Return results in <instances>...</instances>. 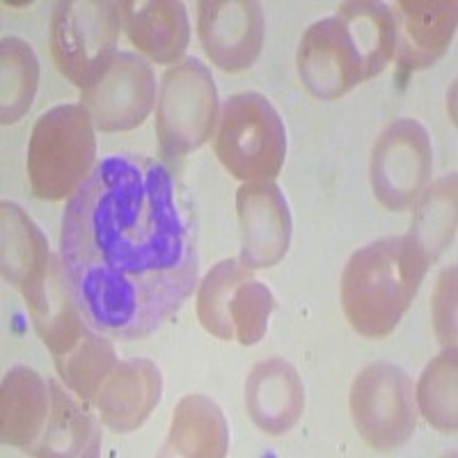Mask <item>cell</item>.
I'll use <instances>...</instances> for the list:
<instances>
[{
  "label": "cell",
  "mask_w": 458,
  "mask_h": 458,
  "mask_svg": "<svg viewBox=\"0 0 458 458\" xmlns=\"http://www.w3.org/2000/svg\"><path fill=\"white\" fill-rule=\"evenodd\" d=\"M60 259L88 326L145 339L198 286L193 208L161 161L108 154L64 207Z\"/></svg>",
  "instance_id": "cell-1"
},
{
  "label": "cell",
  "mask_w": 458,
  "mask_h": 458,
  "mask_svg": "<svg viewBox=\"0 0 458 458\" xmlns=\"http://www.w3.org/2000/svg\"><path fill=\"white\" fill-rule=\"evenodd\" d=\"M394 19L386 3H342L333 16L312 23L298 47L302 85L321 101H335L376 79L394 57Z\"/></svg>",
  "instance_id": "cell-2"
},
{
  "label": "cell",
  "mask_w": 458,
  "mask_h": 458,
  "mask_svg": "<svg viewBox=\"0 0 458 458\" xmlns=\"http://www.w3.org/2000/svg\"><path fill=\"white\" fill-rule=\"evenodd\" d=\"M428 266L408 234L358 248L344 266L339 284L351 328L369 339L387 337L415 301Z\"/></svg>",
  "instance_id": "cell-3"
},
{
  "label": "cell",
  "mask_w": 458,
  "mask_h": 458,
  "mask_svg": "<svg viewBox=\"0 0 458 458\" xmlns=\"http://www.w3.org/2000/svg\"><path fill=\"white\" fill-rule=\"evenodd\" d=\"M97 158V138L88 110L63 104L37 120L28 145V177L39 199H64L89 177Z\"/></svg>",
  "instance_id": "cell-4"
},
{
  "label": "cell",
  "mask_w": 458,
  "mask_h": 458,
  "mask_svg": "<svg viewBox=\"0 0 458 458\" xmlns=\"http://www.w3.org/2000/svg\"><path fill=\"white\" fill-rule=\"evenodd\" d=\"M214 149L232 177L245 183L271 182L284 165V122L264 94H234L220 113Z\"/></svg>",
  "instance_id": "cell-5"
},
{
  "label": "cell",
  "mask_w": 458,
  "mask_h": 458,
  "mask_svg": "<svg viewBox=\"0 0 458 458\" xmlns=\"http://www.w3.org/2000/svg\"><path fill=\"white\" fill-rule=\"evenodd\" d=\"M120 30V3H57L48 30V47L57 72L81 89L92 85L117 55Z\"/></svg>",
  "instance_id": "cell-6"
},
{
  "label": "cell",
  "mask_w": 458,
  "mask_h": 458,
  "mask_svg": "<svg viewBox=\"0 0 458 458\" xmlns=\"http://www.w3.org/2000/svg\"><path fill=\"white\" fill-rule=\"evenodd\" d=\"M218 120L216 81L198 57L163 73L157 104V138L165 157H183L211 138Z\"/></svg>",
  "instance_id": "cell-7"
},
{
  "label": "cell",
  "mask_w": 458,
  "mask_h": 458,
  "mask_svg": "<svg viewBox=\"0 0 458 458\" xmlns=\"http://www.w3.org/2000/svg\"><path fill=\"white\" fill-rule=\"evenodd\" d=\"M412 380L392 362H371L351 386V417L369 447L394 449L408 443L417 428Z\"/></svg>",
  "instance_id": "cell-8"
},
{
  "label": "cell",
  "mask_w": 458,
  "mask_h": 458,
  "mask_svg": "<svg viewBox=\"0 0 458 458\" xmlns=\"http://www.w3.org/2000/svg\"><path fill=\"white\" fill-rule=\"evenodd\" d=\"M433 147L428 131L412 117L394 120L371 149L374 195L390 211H406L431 182Z\"/></svg>",
  "instance_id": "cell-9"
},
{
  "label": "cell",
  "mask_w": 458,
  "mask_h": 458,
  "mask_svg": "<svg viewBox=\"0 0 458 458\" xmlns=\"http://www.w3.org/2000/svg\"><path fill=\"white\" fill-rule=\"evenodd\" d=\"M157 99V76L136 53H117L99 79L81 89V106L99 131L138 129Z\"/></svg>",
  "instance_id": "cell-10"
},
{
  "label": "cell",
  "mask_w": 458,
  "mask_h": 458,
  "mask_svg": "<svg viewBox=\"0 0 458 458\" xmlns=\"http://www.w3.org/2000/svg\"><path fill=\"white\" fill-rule=\"evenodd\" d=\"M198 35L208 60L223 72H245L264 44V12L255 0H202Z\"/></svg>",
  "instance_id": "cell-11"
},
{
  "label": "cell",
  "mask_w": 458,
  "mask_h": 458,
  "mask_svg": "<svg viewBox=\"0 0 458 458\" xmlns=\"http://www.w3.org/2000/svg\"><path fill=\"white\" fill-rule=\"evenodd\" d=\"M241 225V261L248 268L280 264L292 245V211L273 182L243 183L236 193Z\"/></svg>",
  "instance_id": "cell-12"
},
{
  "label": "cell",
  "mask_w": 458,
  "mask_h": 458,
  "mask_svg": "<svg viewBox=\"0 0 458 458\" xmlns=\"http://www.w3.org/2000/svg\"><path fill=\"white\" fill-rule=\"evenodd\" d=\"M394 19V57L401 72H420L447 53L456 32L454 0H399L390 7Z\"/></svg>",
  "instance_id": "cell-13"
},
{
  "label": "cell",
  "mask_w": 458,
  "mask_h": 458,
  "mask_svg": "<svg viewBox=\"0 0 458 458\" xmlns=\"http://www.w3.org/2000/svg\"><path fill=\"white\" fill-rule=\"evenodd\" d=\"M163 392V376L147 358H131L114 367L104 380L94 406L101 422L114 433H131L145 424L158 406Z\"/></svg>",
  "instance_id": "cell-14"
},
{
  "label": "cell",
  "mask_w": 458,
  "mask_h": 458,
  "mask_svg": "<svg viewBox=\"0 0 458 458\" xmlns=\"http://www.w3.org/2000/svg\"><path fill=\"white\" fill-rule=\"evenodd\" d=\"M21 293L26 298L32 326L47 344V349L53 355L73 349V344L79 342L88 323L81 312L79 301L73 296L60 255H53L47 273Z\"/></svg>",
  "instance_id": "cell-15"
},
{
  "label": "cell",
  "mask_w": 458,
  "mask_h": 458,
  "mask_svg": "<svg viewBox=\"0 0 458 458\" xmlns=\"http://www.w3.org/2000/svg\"><path fill=\"white\" fill-rule=\"evenodd\" d=\"M245 406L255 427L268 436L292 431L305 408L298 371L280 358L255 365L245 380Z\"/></svg>",
  "instance_id": "cell-16"
},
{
  "label": "cell",
  "mask_w": 458,
  "mask_h": 458,
  "mask_svg": "<svg viewBox=\"0 0 458 458\" xmlns=\"http://www.w3.org/2000/svg\"><path fill=\"white\" fill-rule=\"evenodd\" d=\"M51 412V383L30 367H14L0 390V440L30 452L42 437Z\"/></svg>",
  "instance_id": "cell-17"
},
{
  "label": "cell",
  "mask_w": 458,
  "mask_h": 458,
  "mask_svg": "<svg viewBox=\"0 0 458 458\" xmlns=\"http://www.w3.org/2000/svg\"><path fill=\"white\" fill-rule=\"evenodd\" d=\"M122 28L131 44L158 64H177L186 53L191 28L186 7L174 0L120 3Z\"/></svg>",
  "instance_id": "cell-18"
},
{
  "label": "cell",
  "mask_w": 458,
  "mask_h": 458,
  "mask_svg": "<svg viewBox=\"0 0 458 458\" xmlns=\"http://www.w3.org/2000/svg\"><path fill=\"white\" fill-rule=\"evenodd\" d=\"M48 383H51V412H48L42 437L37 440L30 454L76 458L97 456L101 449L99 422L94 420L88 406H81L55 380H48Z\"/></svg>",
  "instance_id": "cell-19"
},
{
  "label": "cell",
  "mask_w": 458,
  "mask_h": 458,
  "mask_svg": "<svg viewBox=\"0 0 458 458\" xmlns=\"http://www.w3.org/2000/svg\"><path fill=\"white\" fill-rule=\"evenodd\" d=\"M229 449V427L223 411L202 394H186L174 408L165 452L191 458H220Z\"/></svg>",
  "instance_id": "cell-20"
},
{
  "label": "cell",
  "mask_w": 458,
  "mask_h": 458,
  "mask_svg": "<svg viewBox=\"0 0 458 458\" xmlns=\"http://www.w3.org/2000/svg\"><path fill=\"white\" fill-rule=\"evenodd\" d=\"M0 234H3V248H0V264H3V277L16 289H28L32 282L47 273L51 264V250H48L47 236L42 229L32 223L30 216L19 204H0Z\"/></svg>",
  "instance_id": "cell-21"
},
{
  "label": "cell",
  "mask_w": 458,
  "mask_h": 458,
  "mask_svg": "<svg viewBox=\"0 0 458 458\" xmlns=\"http://www.w3.org/2000/svg\"><path fill=\"white\" fill-rule=\"evenodd\" d=\"M456 236V174H445L433 186L424 188L415 199L408 239L422 250L428 264L452 245Z\"/></svg>",
  "instance_id": "cell-22"
},
{
  "label": "cell",
  "mask_w": 458,
  "mask_h": 458,
  "mask_svg": "<svg viewBox=\"0 0 458 458\" xmlns=\"http://www.w3.org/2000/svg\"><path fill=\"white\" fill-rule=\"evenodd\" d=\"M53 360L64 386L79 399H83V403H94V396L104 386V380L120 365L108 335L94 330L92 326L83 330L79 342L73 344V349L53 355Z\"/></svg>",
  "instance_id": "cell-23"
},
{
  "label": "cell",
  "mask_w": 458,
  "mask_h": 458,
  "mask_svg": "<svg viewBox=\"0 0 458 458\" xmlns=\"http://www.w3.org/2000/svg\"><path fill=\"white\" fill-rule=\"evenodd\" d=\"M39 88V63L30 44L5 37L0 44V122L14 124L30 110Z\"/></svg>",
  "instance_id": "cell-24"
},
{
  "label": "cell",
  "mask_w": 458,
  "mask_h": 458,
  "mask_svg": "<svg viewBox=\"0 0 458 458\" xmlns=\"http://www.w3.org/2000/svg\"><path fill=\"white\" fill-rule=\"evenodd\" d=\"M456 346H447L433 358L417 383V411L433 428L454 433L458 427V396H456Z\"/></svg>",
  "instance_id": "cell-25"
},
{
  "label": "cell",
  "mask_w": 458,
  "mask_h": 458,
  "mask_svg": "<svg viewBox=\"0 0 458 458\" xmlns=\"http://www.w3.org/2000/svg\"><path fill=\"white\" fill-rule=\"evenodd\" d=\"M252 277V268L239 259H223L204 276L198 292V317L204 330L218 339H234L229 318V301L236 286Z\"/></svg>",
  "instance_id": "cell-26"
},
{
  "label": "cell",
  "mask_w": 458,
  "mask_h": 458,
  "mask_svg": "<svg viewBox=\"0 0 458 458\" xmlns=\"http://www.w3.org/2000/svg\"><path fill=\"white\" fill-rule=\"evenodd\" d=\"M273 308H276V298L268 286L252 277L241 282L229 301V318L234 328V339H239L243 346L261 342L268 330Z\"/></svg>",
  "instance_id": "cell-27"
},
{
  "label": "cell",
  "mask_w": 458,
  "mask_h": 458,
  "mask_svg": "<svg viewBox=\"0 0 458 458\" xmlns=\"http://www.w3.org/2000/svg\"><path fill=\"white\" fill-rule=\"evenodd\" d=\"M456 268H449L440 276L433 293V318L436 333L443 346H456Z\"/></svg>",
  "instance_id": "cell-28"
}]
</instances>
